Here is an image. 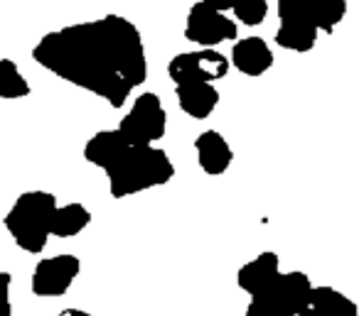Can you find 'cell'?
<instances>
[{"mask_svg": "<svg viewBox=\"0 0 359 316\" xmlns=\"http://www.w3.org/2000/svg\"><path fill=\"white\" fill-rule=\"evenodd\" d=\"M278 32L276 45L280 50L305 55L318 42V25H315L313 3L310 0H278Z\"/></svg>", "mask_w": 359, "mask_h": 316, "instance_id": "5", "label": "cell"}, {"mask_svg": "<svg viewBox=\"0 0 359 316\" xmlns=\"http://www.w3.org/2000/svg\"><path fill=\"white\" fill-rule=\"evenodd\" d=\"M195 152H197V164L210 177L224 174L231 167V162H234V150L229 148L224 135L217 133V130H205V133L197 135Z\"/></svg>", "mask_w": 359, "mask_h": 316, "instance_id": "10", "label": "cell"}, {"mask_svg": "<svg viewBox=\"0 0 359 316\" xmlns=\"http://www.w3.org/2000/svg\"><path fill=\"white\" fill-rule=\"evenodd\" d=\"M231 13H234L236 22L246 27H256L269 15V0H239Z\"/></svg>", "mask_w": 359, "mask_h": 316, "instance_id": "19", "label": "cell"}, {"mask_svg": "<svg viewBox=\"0 0 359 316\" xmlns=\"http://www.w3.org/2000/svg\"><path fill=\"white\" fill-rule=\"evenodd\" d=\"M91 223V211L84 203H65L57 206L52 218V236L57 238H74Z\"/></svg>", "mask_w": 359, "mask_h": 316, "instance_id": "16", "label": "cell"}, {"mask_svg": "<svg viewBox=\"0 0 359 316\" xmlns=\"http://www.w3.org/2000/svg\"><path fill=\"white\" fill-rule=\"evenodd\" d=\"M205 3L212 8H217V10L226 13V10H234V6L239 3V0H205Z\"/></svg>", "mask_w": 359, "mask_h": 316, "instance_id": "21", "label": "cell"}, {"mask_svg": "<svg viewBox=\"0 0 359 316\" xmlns=\"http://www.w3.org/2000/svg\"><path fill=\"white\" fill-rule=\"evenodd\" d=\"M310 292L313 282L305 272H278L269 287L251 294L244 316H300Z\"/></svg>", "mask_w": 359, "mask_h": 316, "instance_id": "4", "label": "cell"}, {"mask_svg": "<svg viewBox=\"0 0 359 316\" xmlns=\"http://www.w3.org/2000/svg\"><path fill=\"white\" fill-rule=\"evenodd\" d=\"M229 62L244 76H264L273 66V52L261 37H244L234 42Z\"/></svg>", "mask_w": 359, "mask_h": 316, "instance_id": "11", "label": "cell"}, {"mask_svg": "<svg viewBox=\"0 0 359 316\" xmlns=\"http://www.w3.org/2000/svg\"><path fill=\"white\" fill-rule=\"evenodd\" d=\"M81 272V262L72 252H62V255L45 257L35 265L32 272V294L35 296H62L69 292V287L74 285L76 275Z\"/></svg>", "mask_w": 359, "mask_h": 316, "instance_id": "9", "label": "cell"}, {"mask_svg": "<svg viewBox=\"0 0 359 316\" xmlns=\"http://www.w3.org/2000/svg\"><path fill=\"white\" fill-rule=\"evenodd\" d=\"M30 96V84L13 59H0V99L15 101Z\"/></svg>", "mask_w": 359, "mask_h": 316, "instance_id": "17", "label": "cell"}, {"mask_svg": "<svg viewBox=\"0 0 359 316\" xmlns=\"http://www.w3.org/2000/svg\"><path fill=\"white\" fill-rule=\"evenodd\" d=\"M128 145L130 143L123 138V133H121L118 128L101 130V133L91 135L89 143L84 145V157H86V162H91L94 167L106 169Z\"/></svg>", "mask_w": 359, "mask_h": 316, "instance_id": "15", "label": "cell"}, {"mask_svg": "<svg viewBox=\"0 0 359 316\" xmlns=\"http://www.w3.org/2000/svg\"><path fill=\"white\" fill-rule=\"evenodd\" d=\"M239 25L226 13L207 6L205 0H197L190 8L185 20V40L200 47H217L224 42H236Z\"/></svg>", "mask_w": 359, "mask_h": 316, "instance_id": "7", "label": "cell"}, {"mask_svg": "<svg viewBox=\"0 0 359 316\" xmlns=\"http://www.w3.org/2000/svg\"><path fill=\"white\" fill-rule=\"evenodd\" d=\"M32 59L50 74L121 108L148 79V57L140 30L121 15L76 22L45 35Z\"/></svg>", "mask_w": 359, "mask_h": 316, "instance_id": "1", "label": "cell"}, {"mask_svg": "<svg viewBox=\"0 0 359 316\" xmlns=\"http://www.w3.org/2000/svg\"><path fill=\"white\" fill-rule=\"evenodd\" d=\"M104 172L111 196L126 199L168 184L175 177V164L170 155L155 145H128Z\"/></svg>", "mask_w": 359, "mask_h": 316, "instance_id": "2", "label": "cell"}, {"mask_svg": "<svg viewBox=\"0 0 359 316\" xmlns=\"http://www.w3.org/2000/svg\"><path fill=\"white\" fill-rule=\"evenodd\" d=\"M278 262H280L278 255L271 250L256 255L254 260L246 262V265L236 272V285H239V289H244L246 294H256V292H261L264 287H269L271 282L276 280V275L280 272Z\"/></svg>", "mask_w": 359, "mask_h": 316, "instance_id": "14", "label": "cell"}, {"mask_svg": "<svg viewBox=\"0 0 359 316\" xmlns=\"http://www.w3.org/2000/svg\"><path fill=\"white\" fill-rule=\"evenodd\" d=\"M118 130L130 145H153L163 140L168 130V113L163 108V101L150 91L140 94L128 113L121 118Z\"/></svg>", "mask_w": 359, "mask_h": 316, "instance_id": "6", "label": "cell"}, {"mask_svg": "<svg viewBox=\"0 0 359 316\" xmlns=\"http://www.w3.org/2000/svg\"><path fill=\"white\" fill-rule=\"evenodd\" d=\"M300 316H359V309L334 287H313Z\"/></svg>", "mask_w": 359, "mask_h": 316, "instance_id": "13", "label": "cell"}, {"mask_svg": "<svg viewBox=\"0 0 359 316\" xmlns=\"http://www.w3.org/2000/svg\"><path fill=\"white\" fill-rule=\"evenodd\" d=\"M175 96H177L180 108L185 110L190 118L205 120L215 113L219 103V91L215 84H202V81H182L175 84Z\"/></svg>", "mask_w": 359, "mask_h": 316, "instance_id": "12", "label": "cell"}, {"mask_svg": "<svg viewBox=\"0 0 359 316\" xmlns=\"http://www.w3.org/2000/svg\"><path fill=\"white\" fill-rule=\"evenodd\" d=\"M313 3L315 25L325 35H332L334 27L347 15V0H310Z\"/></svg>", "mask_w": 359, "mask_h": 316, "instance_id": "18", "label": "cell"}, {"mask_svg": "<svg viewBox=\"0 0 359 316\" xmlns=\"http://www.w3.org/2000/svg\"><path fill=\"white\" fill-rule=\"evenodd\" d=\"M11 285H13L11 272H0V316H13Z\"/></svg>", "mask_w": 359, "mask_h": 316, "instance_id": "20", "label": "cell"}, {"mask_svg": "<svg viewBox=\"0 0 359 316\" xmlns=\"http://www.w3.org/2000/svg\"><path fill=\"white\" fill-rule=\"evenodd\" d=\"M229 57H224L215 47H202L195 52L175 55L168 64V76L172 79V84H182V81L215 84L229 74Z\"/></svg>", "mask_w": 359, "mask_h": 316, "instance_id": "8", "label": "cell"}, {"mask_svg": "<svg viewBox=\"0 0 359 316\" xmlns=\"http://www.w3.org/2000/svg\"><path fill=\"white\" fill-rule=\"evenodd\" d=\"M57 316H91L89 311H81V309H65V311H60Z\"/></svg>", "mask_w": 359, "mask_h": 316, "instance_id": "22", "label": "cell"}, {"mask_svg": "<svg viewBox=\"0 0 359 316\" xmlns=\"http://www.w3.org/2000/svg\"><path fill=\"white\" fill-rule=\"evenodd\" d=\"M57 206H60L57 196L50 192L35 189V192L20 194L11 206V211L6 213V218H3L15 245L30 252V255L45 250L47 240L52 236V218H55Z\"/></svg>", "mask_w": 359, "mask_h": 316, "instance_id": "3", "label": "cell"}]
</instances>
